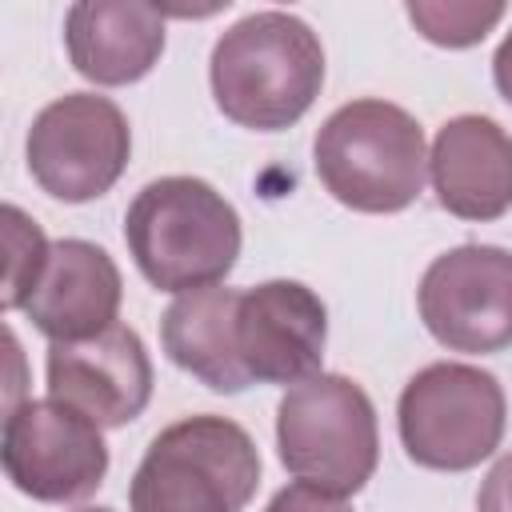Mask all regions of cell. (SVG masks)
Segmentation results:
<instances>
[{
	"mask_svg": "<svg viewBox=\"0 0 512 512\" xmlns=\"http://www.w3.org/2000/svg\"><path fill=\"white\" fill-rule=\"evenodd\" d=\"M328 308L300 280H264L240 292L236 348L252 380L300 384L320 372Z\"/></svg>",
	"mask_w": 512,
	"mask_h": 512,
	"instance_id": "8fae6325",
	"label": "cell"
},
{
	"mask_svg": "<svg viewBox=\"0 0 512 512\" xmlns=\"http://www.w3.org/2000/svg\"><path fill=\"white\" fill-rule=\"evenodd\" d=\"M208 80L216 108L256 132L292 128L324 84L320 36L292 12H252L212 48Z\"/></svg>",
	"mask_w": 512,
	"mask_h": 512,
	"instance_id": "6da1fadb",
	"label": "cell"
},
{
	"mask_svg": "<svg viewBox=\"0 0 512 512\" xmlns=\"http://www.w3.org/2000/svg\"><path fill=\"white\" fill-rule=\"evenodd\" d=\"M276 448L296 480L332 496H356L380 460L376 408L356 380L316 372L280 396Z\"/></svg>",
	"mask_w": 512,
	"mask_h": 512,
	"instance_id": "5b68a950",
	"label": "cell"
},
{
	"mask_svg": "<svg viewBox=\"0 0 512 512\" xmlns=\"http://www.w3.org/2000/svg\"><path fill=\"white\" fill-rule=\"evenodd\" d=\"M124 240L140 276L160 292L220 284L240 256V216L200 176H160L124 212Z\"/></svg>",
	"mask_w": 512,
	"mask_h": 512,
	"instance_id": "7a4b0ae2",
	"label": "cell"
},
{
	"mask_svg": "<svg viewBox=\"0 0 512 512\" xmlns=\"http://www.w3.org/2000/svg\"><path fill=\"white\" fill-rule=\"evenodd\" d=\"M120 296V268L100 244L56 240L24 312L52 344H72L112 328Z\"/></svg>",
	"mask_w": 512,
	"mask_h": 512,
	"instance_id": "4fadbf2b",
	"label": "cell"
},
{
	"mask_svg": "<svg viewBox=\"0 0 512 512\" xmlns=\"http://www.w3.org/2000/svg\"><path fill=\"white\" fill-rule=\"evenodd\" d=\"M436 204L460 220H500L512 208V136L480 112L452 116L428 152Z\"/></svg>",
	"mask_w": 512,
	"mask_h": 512,
	"instance_id": "7c38bea8",
	"label": "cell"
},
{
	"mask_svg": "<svg viewBox=\"0 0 512 512\" xmlns=\"http://www.w3.org/2000/svg\"><path fill=\"white\" fill-rule=\"evenodd\" d=\"M420 320L452 352H500L512 344V252L460 244L436 256L416 288Z\"/></svg>",
	"mask_w": 512,
	"mask_h": 512,
	"instance_id": "9c48e42d",
	"label": "cell"
},
{
	"mask_svg": "<svg viewBox=\"0 0 512 512\" xmlns=\"http://www.w3.org/2000/svg\"><path fill=\"white\" fill-rule=\"evenodd\" d=\"M0 220H4V292H0V304H4V312H12V308L28 304L32 288L48 264L52 244L44 240L40 224L32 216H24L16 204H4Z\"/></svg>",
	"mask_w": 512,
	"mask_h": 512,
	"instance_id": "e0dca14e",
	"label": "cell"
},
{
	"mask_svg": "<svg viewBox=\"0 0 512 512\" xmlns=\"http://www.w3.org/2000/svg\"><path fill=\"white\" fill-rule=\"evenodd\" d=\"M24 152L32 180L48 196L84 204L104 196L124 176L132 128L120 104H112L108 96L68 92L36 112Z\"/></svg>",
	"mask_w": 512,
	"mask_h": 512,
	"instance_id": "52a82bcc",
	"label": "cell"
},
{
	"mask_svg": "<svg viewBox=\"0 0 512 512\" xmlns=\"http://www.w3.org/2000/svg\"><path fill=\"white\" fill-rule=\"evenodd\" d=\"M260 484V452L228 416H184L156 432L132 484V512H244Z\"/></svg>",
	"mask_w": 512,
	"mask_h": 512,
	"instance_id": "277c9868",
	"label": "cell"
},
{
	"mask_svg": "<svg viewBox=\"0 0 512 512\" xmlns=\"http://www.w3.org/2000/svg\"><path fill=\"white\" fill-rule=\"evenodd\" d=\"M44 372L48 396L84 412L100 428L136 420L152 400V360L128 324H112L88 340L48 344Z\"/></svg>",
	"mask_w": 512,
	"mask_h": 512,
	"instance_id": "30bf717a",
	"label": "cell"
},
{
	"mask_svg": "<svg viewBox=\"0 0 512 512\" xmlns=\"http://www.w3.org/2000/svg\"><path fill=\"white\" fill-rule=\"evenodd\" d=\"M508 420L504 388L476 364L420 368L396 404L400 444L412 464L432 472H468L500 448Z\"/></svg>",
	"mask_w": 512,
	"mask_h": 512,
	"instance_id": "8992f818",
	"label": "cell"
},
{
	"mask_svg": "<svg viewBox=\"0 0 512 512\" xmlns=\"http://www.w3.org/2000/svg\"><path fill=\"white\" fill-rule=\"evenodd\" d=\"M492 80H496V92L512 104V32L500 40V48L492 56Z\"/></svg>",
	"mask_w": 512,
	"mask_h": 512,
	"instance_id": "ffe728a7",
	"label": "cell"
},
{
	"mask_svg": "<svg viewBox=\"0 0 512 512\" xmlns=\"http://www.w3.org/2000/svg\"><path fill=\"white\" fill-rule=\"evenodd\" d=\"M404 12L416 32L440 48H472L504 20L500 0H408Z\"/></svg>",
	"mask_w": 512,
	"mask_h": 512,
	"instance_id": "2e32d148",
	"label": "cell"
},
{
	"mask_svg": "<svg viewBox=\"0 0 512 512\" xmlns=\"http://www.w3.org/2000/svg\"><path fill=\"white\" fill-rule=\"evenodd\" d=\"M0 460L8 480L40 504L88 500L108 472L100 424L60 400H20L4 416Z\"/></svg>",
	"mask_w": 512,
	"mask_h": 512,
	"instance_id": "ba28073f",
	"label": "cell"
},
{
	"mask_svg": "<svg viewBox=\"0 0 512 512\" xmlns=\"http://www.w3.org/2000/svg\"><path fill=\"white\" fill-rule=\"evenodd\" d=\"M264 512H352V508L344 504V496H332V492H324V488H316V484L296 480V484L280 488V492L268 500Z\"/></svg>",
	"mask_w": 512,
	"mask_h": 512,
	"instance_id": "ac0fdd59",
	"label": "cell"
},
{
	"mask_svg": "<svg viewBox=\"0 0 512 512\" xmlns=\"http://www.w3.org/2000/svg\"><path fill=\"white\" fill-rule=\"evenodd\" d=\"M476 512H512V452H504L488 468L476 496Z\"/></svg>",
	"mask_w": 512,
	"mask_h": 512,
	"instance_id": "d6986e66",
	"label": "cell"
},
{
	"mask_svg": "<svg viewBox=\"0 0 512 512\" xmlns=\"http://www.w3.org/2000/svg\"><path fill=\"white\" fill-rule=\"evenodd\" d=\"M312 160L324 192L368 216L404 212L428 176V152L416 116L376 96L340 104L320 124Z\"/></svg>",
	"mask_w": 512,
	"mask_h": 512,
	"instance_id": "3957f363",
	"label": "cell"
},
{
	"mask_svg": "<svg viewBox=\"0 0 512 512\" xmlns=\"http://www.w3.org/2000/svg\"><path fill=\"white\" fill-rule=\"evenodd\" d=\"M72 68L104 88L144 80L164 52V12L132 0H80L64 16Z\"/></svg>",
	"mask_w": 512,
	"mask_h": 512,
	"instance_id": "5bb4252c",
	"label": "cell"
},
{
	"mask_svg": "<svg viewBox=\"0 0 512 512\" xmlns=\"http://www.w3.org/2000/svg\"><path fill=\"white\" fill-rule=\"evenodd\" d=\"M236 288H196L180 292L160 316V344L176 368L208 384L212 392H244L252 384L236 348Z\"/></svg>",
	"mask_w": 512,
	"mask_h": 512,
	"instance_id": "9a60e30c",
	"label": "cell"
},
{
	"mask_svg": "<svg viewBox=\"0 0 512 512\" xmlns=\"http://www.w3.org/2000/svg\"><path fill=\"white\" fill-rule=\"evenodd\" d=\"M80 512H112V508H80Z\"/></svg>",
	"mask_w": 512,
	"mask_h": 512,
	"instance_id": "44dd1931",
	"label": "cell"
}]
</instances>
